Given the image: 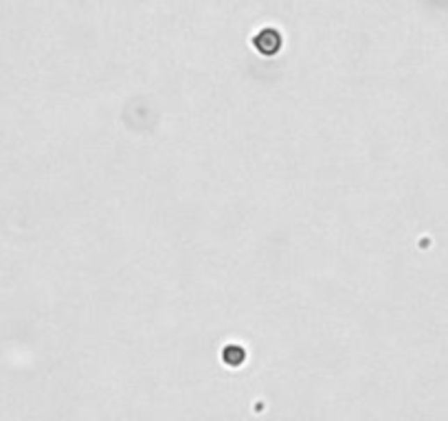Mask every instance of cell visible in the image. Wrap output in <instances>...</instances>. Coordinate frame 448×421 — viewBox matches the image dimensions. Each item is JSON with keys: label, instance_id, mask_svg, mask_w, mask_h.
Instances as JSON below:
<instances>
[{"label": "cell", "instance_id": "6da1fadb", "mask_svg": "<svg viewBox=\"0 0 448 421\" xmlns=\"http://www.w3.org/2000/svg\"><path fill=\"white\" fill-rule=\"evenodd\" d=\"M244 360H246V351H244V347L229 345V347H224V349H222V362L227 364V367L235 369V367H240V364H244Z\"/></svg>", "mask_w": 448, "mask_h": 421}]
</instances>
